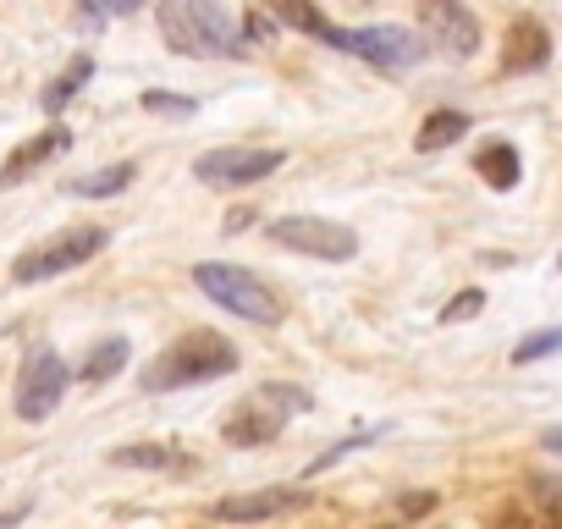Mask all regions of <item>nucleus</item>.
Listing matches in <instances>:
<instances>
[{
    "mask_svg": "<svg viewBox=\"0 0 562 529\" xmlns=\"http://www.w3.org/2000/svg\"><path fill=\"white\" fill-rule=\"evenodd\" d=\"M155 18H160V34H166V45L177 56H204V61H215V56H226V61L248 56L243 23L226 7H215V0H166Z\"/></svg>",
    "mask_w": 562,
    "mask_h": 529,
    "instance_id": "nucleus-1",
    "label": "nucleus"
},
{
    "mask_svg": "<svg viewBox=\"0 0 562 529\" xmlns=\"http://www.w3.org/2000/svg\"><path fill=\"white\" fill-rule=\"evenodd\" d=\"M243 364V353H237V342L232 337H215V331H188V337H177L138 381H144V392H182V386H204V381H221V375H232Z\"/></svg>",
    "mask_w": 562,
    "mask_h": 529,
    "instance_id": "nucleus-2",
    "label": "nucleus"
},
{
    "mask_svg": "<svg viewBox=\"0 0 562 529\" xmlns=\"http://www.w3.org/2000/svg\"><path fill=\"white\" fill-rule=\"evenodd\" d=\"M193 288L204 299H215V309L237 315V320H254V326H281V304L270 299V288L259 277H248L243 264H193Z\"/></svg>",
    "mask_w": 562,
    "mask_h": 529,
    "instance_id": "nucleus-3",
    "label": "nucleus"
},
{
    "mask_svg": "<svg viewBox=\"0 0 562 529\" xmlns=\"http://www.w3.org/2000/svg\"><path fill=\"white\" fill-rule=\"evenodd\" d=\"M304 408H310V392L304 386H259V392H248L232 408L226 441L232 447H265V441H276L281 430H288V419L304 414Z\"/></svg>",
    "mask_w": 562,
    "mask_h": 529,
    "instance_id": "nucleus-4",
    "label": "nucleus"
},
{
    "mask_svg": "<svg viewBox=\"0 0 562 529\" xmlns=\"http://www.w3.org/2000/svg\"><path fill=\"white\" fill-rule=\"evenodd\" d=\"M326 45H331V50H348V56L381 67V72H408V67H419L425 50H430L414 29H392V23H364V29H337V23H331V29H326Z\"/></svg>",
    "mask_w": 562,
    "mask_h": 529,
    "instance_id": "nucleus-5",
    "label": "nucleus"
},
{
    "mask_svg": "<svg viewBox=\"0 0 562 529\" xmlns=\"http://www.w3.org/2000/svg\"><path fill=\"white\" fill-rule=\"evenodd\" d=\"M105 243H111V232H105V226H67V232H56V237L34 243L29 254H18L12 277H18L23 288L50 282V277H67V271H78V264H89Z\"/></svg>",
    "mask_w": 562,
    "mask_h": 529,
    "instance_id": "nucleus-6",
    "label": "nucleus"
},
{
    "mask_svg": "<svg viewBox=\"0 0 562 529\" xmlns=\"http://www.w3.org/2000/svg\"><path fill=\"white\" fill-rule=\"evenodd\" d=\"M67 386H72V370L61 364V353H50V348H34V353L23 359V370H18V397H12L18 419H29V425L50 419V414L61 408Z\"/></svg>",
    "mask_w": 562,
    "mask_h": 529,
    "instance_id": "nucleus-7",
    "label": "nucleus"
},
{
    "mask_svg": "<svg viewBox=\"0 0 562 529\" xmlns=\"http://www.w3.org/2000/svg\"><path fill=\"white\" fill-rule=\"evenodd\" d=\"M270 243L310 254V259H331V264L359 254V232L342 221H326V215H281V221H270Z\"/></svg>",
    "mask_w": 562,
    "mask_h": 529,
    "instance_id": "nucleus-8",
    "label": "nucleus"
},
{
    "mask_svg": "<svg viewBox=\"0 0 562 529\" xmlns=\"http://www.w3.org/2000/svg\"><path fill=\"white\" fill-rule=\"evenodd\" d=\"M281 149H254V144H221V149H204L193 160V177L204 188H254L265 182L270 171H281Z\"/></svg>",
    "mask_w": 562,
    "mask_h": 529,
    "instance_id": "nucleus-9",
    "label": "nucleus"
},
{
    "mask_svg": "<svg viewBox=\"0 0 562 529\" xmlns=\"http://www.w3.org/2000/svg\"><path fill=\"white\" fill-rule=\"evenodd\" d=\"M304 502H310L304 485H259V491H243V496H221L215 518L221 524H265V518H281V513H293Z\"/></svg>",
    "mask_w": 562,
    "mask_h": 529,
    "instance_id": "nucleus-10",
    "label": "nucleus"
},
{
    "mask_svg": "<svg viewBox=\"0 0 562 529\" xmlns=\"http://www.w3.org/2000/svg\"><path fill=\"white\" fill-rule=\"evenodd\" d=\"M425 29H430V40L452 61H469L480 50V18L469 7H458V0H430V7H425Z\"/></svg>",
    "mask_w": 562,
    "mask_h": 529,
    "instance_id": "nucleus-11",
    "label": "nucleus"
},
{
    "mask_svg": "<svg viewBox=\"0 0 562 529\" xmlns=\"http://www.w3.org/2000/svg\"><path fill=\"white\" fill-rule=\"evenodd\" d=\"M67 144H72V133L56 122V127H45V133H34V138H23L12 155H7V166H0V193L7 188H18L23 177H34L40 166H50L56 155H67Z\"/></svg>",
    "mask_w": 562,
    "mask_h": 529,
    "instance_id": "nucleus-12",
    "label": "nucleus"
},
{
    "mask_svg": "<svg viewBox=\"0 0 562 529\" xmlns=\"http://www.w3.org/2000/svg\"><path fill=\"white\" fill-rule=\"evenodd\" d=\"M111 463L116 469H160V474H188L193 469V458L182 452V447H171V441H133V447H116L111 452Z\"/></svg>",
    "mask_w": 562,
    "mask_h": 529,
    "instance_id": "nucleus-13",
    "label": "nucleus"
},
{
    "mask_svg": "<svg viewBox=\"0 0 562 529\" xmlns=\"http://www.w3.org/2000/svg\"><path fill=\"white\" fill-rule=\"evenodd\" d=\"M546 29L535 23V18H524V23H513L507 29V56H502V67L507 72H535V67H546Z\"/></svg>",
    "mask_w": 562,
    "mask_h": 529,
    "instance_id": "nucleus-14",
    "label": "nucleus"
},
{
    "mask_svg": "<svg viewBox=\"0 0 562 529\" xmlns=\"http://www.w3.org/2000/svg\"><path fill=\"white\" fill-rule=\"evenodd\" d=\"M474 171H480L496 193L518 188V177H524V166H518V149H513V144H485V149L474 155Z\"/></svg>",
    "mask_w": 562,
    "mask_h": 529,
    "instance_id": "nucleus-15",
    "label": "nucleus"
},
{
    "mask_svg": "<svg viewBox=\"0 0 562 529\" xmlns=\"http://www.w3.org/2000/svg\"><path fill=\"white\" fill-rule=\"evenodd\" d=\"M133 177H138V166H133V160H116V166H105V171L72 177V182H67V193H78V199H111V193H127V188H133Z\"/></svg>",
    "mask_w": 562,
    "mask_h": 529,
    "instance_id": "nucleus-16",
    "label": "nucleus"
},
{
    "mask_svg": "<svg viewBox=\"0 0 562 529\" xmlns=\"http://www.w3.org/2000/svg\"><path fill=\"white\" fill-rule=\"evenodd\" d=\"M127 337H105V342H94L89 348V359H83V370H78V381H89V386H100V381H111V375H122L127 370Z\"/></svg>",
    "mask_w": 562,
    "mask_h": 529,
    "instance_id": "nucleus-17",
    "label": "nucleus"
},
{
    "mask_svg": "<svg viewBox=\"0 0 562 529\" xmlns=\"http://www.w3.org/2000/svg\"><path fill=\"white\" fill-rule=\"evenodd\" d=\"M89 78H94V56H72V61H67V72L45 89V111H50V116H61V111L78 100V89H83Z\"/></svg>",
    "mask_w": 562,
    "mask_h": 529,
    "instance_id": "nucleus-18",
    "label": "nucleus"
},
{
    "mask_svg": "<svg viewBox=\"0 0 562 529\" xmlns=\"http://www.w3.org/2000/svg\"><path fill=\"white\" fill-rule=\"evenodd\" d=\"M463 133H469V116H463V111H436V116H425V127H419V138H414V144L430 155V149L458 144Z\"/></svg>",
    "mask_w": 562,
    "mask_h": 529,
    "instance_id": "nucleus-19",
    "label": "nucleus"
},
{
    "mask_svg": "<svg viewBox=\"0 0 562 529\" xmlns=\"http://www.w3.org/2000/svg\"><path fill=\"white\" fill-rule=\"evenodd\" d=\"M551 353H562V326H551V331H535V337H524V342L513 348V364H540V359H551Z\"/></svg>",
    "mask_w": 562,
    "mask_h": 529,
    "instance_id": "nucleus-20",
    "label": "nucleus"
},
{
    "mask_svg": "<svg viewBox=\"0 0 562 529\" xmlns=\"http://www.w3.org/2000/svg\"><path fill=\"white\" fill-rule=\"evenodd\" d=\"M375 436H381V430H353V436H342V441H337V447H331V452H321V458H315V463H310V474H321V469H331V463H337V458H348V452H359V447H370V441H375Z\"/></svg>",
    "mask_w": 562,
    "mask_h": 529,
    "instance_id": "nucleus-21",
    "label": "nucleus"
},
{
    "mask_svg": "<svg viewBox=\"0 0 562 529\" xmlns=\"http://www.w3.org/2000/svg\"><path fill=\"white\" fill-rule=\"evenodd\" d=\"M144 111H155V116H193V100H182V94H160V89H149V94H144Z\"/></svg>",
    "mask_w": 562,
    "mask_h": 529,
    "instance_id": "nucleus-22",
    "label": "nucleus"
},
{
    "mask_svg": "<svg viewBox=\"0 0 562 529\" xmlns=\"http://www.w3.org/2000/svg\"><path fill=\"white\" fill-rule=\"evenodd\" d=\"M281 23H293V29H310V34H321V40H326V29H331V23H326V18H321L315 7H281Z\"/></svg>",
    "mask_w": 562,
    "mask_h": 529,
    "instance_id": "nucleus-23",
    "label": "nucleus"
},
{
    "mask_svg": "<svg viewBox=\"0 0 562 529\" xmlns=\"http://www.w3.org/2000/svg\"><path fill=\"white\" fill-rule=\"evenodd\" d=\"M480 309H485V293H474V288H469V293H458V299L441 309V320L452 326V320H469V315H480Z\"/></svg>",
    "mask_w": 562,
    "mask_h": 529,
    "instance_id": "nucleus-24",
    "label": "nucleus"
},
{
    "mask_svg": "<svg viewBox=\"0 0 562 529\" xmlns=\"http://www.w3.org/2000/svg\"><path fill=\"white\" fill-rule=\"evenodd\" d=\"M243 40H270V18L248 12V18H243Z\"/></svg>",
    "mask_w": 562,
    "mask_h": 529,
    "instance_id": "nucleus-25",
    "label": "nucleus"
},
{
    "mask_svg": "<svg viewBox=\"0 0 562 529\" xmlns=\"http://www.w3.org/2000/svg\"><path fill=\"white\" fill-rule=\"evenodd\" d=\"M513 529H518V524H513ZM524 529H529V524H524Z\"/></svg>",
    "mask_w": 562,
    "mask_h": 529,
    "instance_id": "nucleus-26",
    "label": "nucleus"
}]
</instances>
